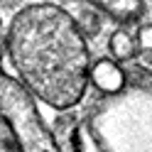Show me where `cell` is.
I'll use <instances>...</instances> for the list:
<instances>
[{"label":"cell","mask_w":152,"mask_h":152,"mask_svg":"<svg viewBox=\"0 0 152 152\" xmlns=\"http://www.w3.org/2000/svg\"><path fill=\"white\" fill-rule=\"evenodd\" d=\"M17 83L54 110L76 106L91 81V52L76 20L52 3L27 5L3 34Z\"/></svg>","instance_id":"cell-1"},{"label":"cell","mask_w":152,"mask_h":152,"mask_svg":"<svg viewBox=\"0 0 152 152\" xmlns=\"http://www.w3.org/2000/svg\"><path fill=\"white\" fill-rule=\"evenodd\" d=\"M81 152H152V91L118 93L93 110Z\"/></svg>","instance_id":"cell-2"}]
</instances>
